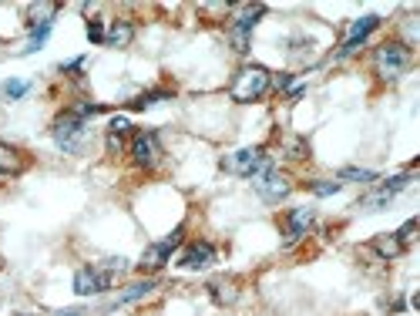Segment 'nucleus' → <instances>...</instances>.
<instances>
[{"mask_svg":"<svg viewBox=\"0 0 420 316\" xmlns=\"http://www.w3.org/2000/svg\"><path fill=\"white\" fill-rule=\"evenodd\" d=\"M216 263V246L212 242H192L189 249L179 256V266L182 269H209V266Z\"/></svg>","mask_w":420,"mask_h":316,"instance_id":"11","label":"nucleus"},{"mask_svg":"<svg viewBox=\"0 0 420 316\" xmlns=\"http://www.w3.org/2000/svg\"><path fill=\"white\" fill-rule=\"evenodd\" d=\"M377 27H380V17H377V13H367V17L353 21V24L346 27V40H343V48L333 54V61H346L350 54H357L360 48H363L367 34H370V31H377Z\"/></svg>","mask_w":420,"mask_h":316,"instance_id":"9","label":"nucleus"},{"mask_svg":"<svg viewBox=\"0 0 420 316\" xmlns=\"http://www.w3.org/2000/svg\"><path fill=\"white\" fill-rule=\"evenodd\" d=\"M286 148L293 152V155H289V158H306V152H309V148H306V141H303V138H289V141H286Z\"/></svg>","mask_w":420,"mask_h":316,"instance_id":"29","label":"nucleus"},{"mask_svg":"<svg viewBox=\"0 0 420 316\" xmlns=\"http://www.w3.org/2000/svg\"><path fill=\"white\" fill-rule=\"evenodd\" d=\"M4 94H7L11 102L24 98V94H27V81H7V85H4Z\"/></svg>","mask_w":420,"mask_h":316,"instance_id":"26","label":"nucleus"},{"mask_svg":"<svg viewBox=\"0 0 420 316\" xmlns=\"http://www.w3.org/2000/svg\"><path fill=\"white\" fill-rule=\"evenodd\" d=\"M309 192H316V195H336L340 192V182H326V178H316V182H309Z\"/></svg>","mask_w":420,"mask_h":316,"instance_id":"25","label":"nucleus"},{"mask_svg":"<svg viewBox=\"0 0 420 316\" xmlns=\"http://www.w3.org/2000/svg\"><path fill=\"white\" fill-rule=\"evenodd\" d=\"M152 290H155V279H145V283H135V286H128V293H121V296H118V306L135 303V300H141V296H148Z\"/></svg>","mask_w":420,"mask_h":316,"instance_id":"18","label":"nucleus"},{"mask_svg":"<svg viewBox=\"0 0 420 316\" xmlns=\"http://www.w3.org/2000/svg\"><path fill=\"white\" fill-rule=\"evenodd\" d=\"M88 40L91 44H104V24L101 21H88Z\"/></svg>","mask_w":420,"mask_h":316,"instance_id":"27","label":"nucleus"},{"mask_svg":"<svg viewBox=\"0 0 420 316\" xmlns=\"http://www.w3.org/2000/svg\"><path fill=\"white\" fill-rule=\"evenodd\" d=\"M370 249L380 256V259H397V256H404V246L397 242L394 232H383V236H373V242H370Z\"/></svg>","mask_w":420,"mask_h":316,"instance_id":"14","label":"nucleus"},{"mask_svg":"<svg viewBox=\"0 0 420 316\" xmlns=\"http://www.w3.org/2000/svg\"><path fill=\"white\" fill-rule=\"evenodd\" d=\"M269 155H266V148H239V152H232V155H226L222 158V168L226 172H232V175H242V178H255L262 168H269Z\"/></svg>","mask_w":420,"mask_h":316,"instance_id":"6","label":"nucleus"},{"mask_svg":"<svg viewBox=\"0 0 420 316\" xmlns=\"http://www.w3.org/2000/svg\"><path fill=\"white\" fill-rule=\"evenodd\" d=\"M343 182H377V172H370V168H340V185Z\"/></svg>","mask_w":420,"mask_h":316,"instance_id":"20","label":"nucleus"},{"mask_svg":"<svg viewBox=\"0 0 420 316\" xmlns=\"http://www.w3.org/2000/svg\"><path fill=\"white\" fill-rule=\"evenodd\" d=\"M24 158H21V152L17 148H11V145H4L0 141V175H17V172H24Z\"/></svg>","mask_w":420,"mask_h":316,"instance_id":"15","label":"nucleus"},{"mask_svg":"<svg viewBox=\"0 0 420 316\" xmlns=\"http://www.w3.org/2000/svg\"><path fill=\"white\" fill-rule=\"evenodd\" d=\"M407 185H410V172H400V175H390L387 182H380L377 192H383V195H390V199H394L397 192H404Z\"/></svg>","mask_w":420,"mask_h":316,"instance_id":"19","label":"nucleus"},{"mask_svg":"<svg viewBox=\"0 0 420 316\" xmlns=\"http://www.w3.org/2000/svg\"><path fill=\"white\" fill-rule=\"evenodd\" d=\"M125 152V141H121V135H108V155H121Z\"/></svg>","mask_w":420,"mask_h":316,"instance_id":"30","label":"nucleus"},{"mask_svg":"<svg viewBox=\"0 0 420 316\" xmlns=\"http://www.w3.org/2000/svg\"><path fill=\"white\" fill-rule=\"evenodd\" d=\"M316 222V212L313 209H289L286 219H282V236H286V246H296L299 239L309 236V229Z\"/></svg>","mask_w":420,"mask_h":316,"instance_id":"10","label":"nucleus"},{"mask_svg":"<svg viewBox=\"0 0 420 316\" xmlns=\"http://www.w3.org/2000/svg\"><path fill=\"white\" fill-rule=\"evenodd\" d=\"M182 236H185V229L179 226L175 232H172V236H165L162 242H152V246L141 253V259H138L141 273H158V269H162V266L172 259V253H175V249L182 246Z\"/></svg>","mask_w":420,"mask_h":316,"instance_id":"7","label":"nucleus"},{"mask_svg":"<svg viewBox=\"0 0 420 316\" xmlns=\"http://www.w3.org/2000/svg\"><path fill=\"white\" fill-rule=\"evenodd\" d=\"M162 155H165V148H162V141H158L155 131H138L135 135V141H131V162L138 165V168H145V172L158 168Z\"/></svg>","mask_w":420,"mask_h":316,"instance_id":"8","label":"nucleus"},{"mask_svg":"<svg viewBox=\"0 0 420 316\" xmlns=\"http://www.w3.org/2000/svg\"><path fill=\"white\" fill-rule=\"evenodd\" d=\"M48 34H51V24L34 27V34H31V44H27V48H24V54H34V51H40V44L48 40Z\"/></svg>","mask_w":420,"mask_h":316,"instance_id":"24","label":"nucleus"},{"mask_svg":"<svg viewBox=\"0 0 420 316\" xmlns=\"http://www.w3.org/2000/svg\"><path fill=\"white\" fill-rule=\"evenodd\" d=\"M209 296L216 300L219 306H229V303H236V283H229V279H212L209 283Z\"/></svg>","mask_w":420,"mask_h":316,"instance_id":"16","label":"nucleus"},{"mask_svg":"<svg viewBox=\"0 0 420 316\" xmlns=\"http://www.w3.org/2000/svg\"><path fill=\"white\" fill-rule=\"evenodd\" d=\"M414 64V51H410L404 40H383L380 48L373 51V75L380 81H400Z\"/></svg>","mask_w":420,"mask_h":316,"instance_id":"1","label":"nucleus"},{"mask_svg":"<svg viewBox=\"0 0 420 316\" xmlns=\"http://www.w3.org/2000/svg\"><path fill=\"white\" fill-rule=\"evenodd\" d=\"M253 185H255V192H259V199H262V202L276 205V202H282V199L293 192V178L286 175V172H280L276 165H269V168H262V172L253 178Z\"/></svg>","mask_w":420,"mask_h":316,"instance_id":"5","label":"nucleus"},{"mask_svg":"<svg viewBox=\"0 0 420 316\" xmlns=\"http://www.w3.org/2000/svg\"><path fill=\"white\" fill-rule=\"evenodd\" d=\"M165 98H172V91H148V94H141V98H135V102H131V108H135V111H145L148 104H155V102H165Z\"/></svg>","mask_w":420,"mask_h":316,"instance_id":"21","label":"nucleus"},{"mask_svg":"<svg viewBox=\"0 0 420 316\" xmlns=\"http://www.w3.org/2000/svg\"><path fill=\"white\" fill-rule=\"evenodd\" d=\"M414 232H417V219H407V222L397 229L394 236H397V242H400L404 249H410V242H414Z\"/></svg>","mask_w":420,"mask_h":316,"instance_id":"23","label":"nucleus"},{"mask_svg":"<svg viewBox=\"0 0 420 316\" xmlns=\"http://www.w3.org/2000/svg\"><path fill=\"white\" fill-rule=\"evenodd\" d=\"M266 13L262 4H245L236 11L229 27V40H232V51L236 54H249V44H253V27L259 24V17Z\"/></svg>","mask_w":420,"mask_h":316,"instance_id":"3","label":"nucleus"},{"mask_svg":"<svg viewBox=\"0 0 420 316\" xmlns=\"http://www.w3.org/2000/svg\"><path fill=\"white\" fill-rule=\"evenodd\" d=\"M390 205V195H383V192H373V195H367L363 202H360V209H367V212H383Z\"/></svg>","mask_w":420,"mask_h":316,"instance_id":"22","label":"nucleus"},{"mask_svg":"<svg viewBox=\"0 0 420 316\" xmlns=\"http://www.w3.org/2000/svg\"><path fill=\"white\" fill-rule=\"evenodd\" d=\"M289 85H293V75H282V77H276V88H280V91H286Z\"/></svg>","mask_w":420,"mask_h":316,"instance_id":"31","label":"nucleus"},{"mask_svg":"<svg viewBox=\"0 0 420 316\" xmlns=\"http://www.w3.org/2000/svg\"><path fill=\"white\" fill-rule=\"evenodd\" d=\"M128 131H131V121H128V118H111V125H108V135H121V138H125Z\"/></svg>","mask_w":420,"mask_h":316,"instance_id":"28","label":"nucleus"},{"mask_svg":"<svg viewBox=\"0 0 420 316\" xmlns=\"http://www.w3.org/2000/svg\"><path fill=\"white\" fill-rule=\"evenodd\" d=\"M51 138L57 141V148H61V152H81V145H84V138H88V125H84L77 114L64 111V114L54 118Z\"/></svg>","mask_w":420,"mask_h":316,"instance_id":"4","label":"nucleus"},{"mask_svg":"<svg viewBox=\"0 0 420 316\" xmlns=\"http://www.w3.org/2000/svg\"><path fill=\"white\" fill-rule=\"evenodd\" d=\"M54 13H57V4H34V7H31V21H27V27L34 31V27L51 24Z\"/></svg>","mask_w":420,"mask_h":316,"instance_id":"17","label":"nucleus"},{"mask_svg":"<svg viewBox=\"0 0 420 316\" xmlns=\"http://www.w3.org/2000/svg\"><path fill=\"white\" fill-rule=\"evenodd\" d=\"M269 88H272V75H269L262 64H242L229 85V98L239 104H253V102H259Z\"/></svg>","mask_w":420,"mask_h":316,"instance_id":"2","label":"nucleus"},{"mask_svg":"<svg viewBox=\"0 0 420 316\" xmlns=\"http://www.w3.org/2000/svg\"><path fill=\"white\" fill-rule=\"evenodd\" d=\"M104 290H108V283H104V276L98 273V266H81L74 273L77 296H94V293H104Z\"/></svg>","mask_w":420,"mask_h":316,"instance_id":"12","label":"nucleus"},{"mask_svg":"<svg viewBox=\"0 0 420 316\" xmlns=\"http://www.w3.org/2000/svg\"><path fill=\"white\" fill-rule=\"evenodd\" d=\"M131 38H135L131 21H111V27L104 31V44H108V48H128Z\"/></svg>","mask_w":420,"mask_h":316,"instance_id":"13","label":"nucleus"}]
</instances>
